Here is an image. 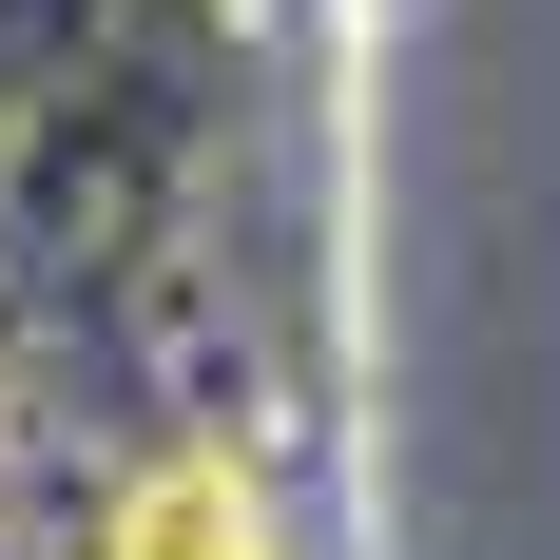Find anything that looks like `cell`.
Segmentation results:
<instances>
[{"label":"cell","mask_w":560,"mask_h":560,"mask_svg":"<svg viewBox=\"0 0 560 560\" xmlns=\"http://www.w3.org/2000/svg\"><path fill=\"white\" fill-rule=\"evenodd\" d=\"M97 560H290V503H271L232 445H155V464L97 503Z\"/></svg>","instance_id":"6da1fadb"}]
</instances>
